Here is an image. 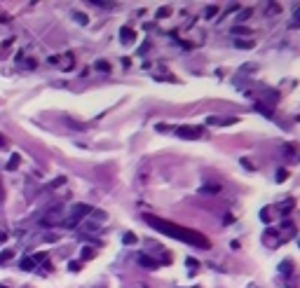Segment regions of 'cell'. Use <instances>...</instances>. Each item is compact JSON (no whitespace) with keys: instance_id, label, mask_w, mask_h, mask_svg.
Returning <instances> with one entry per match:
<instances>
[{"instance_id":"cell-10","label":"cell","mask_w":300,"mask_h":288,"mask_svg":"<svg viewBox=\"0 0 300 288\" xmlns=\"http://www.w3.org/2000/svg\"><path fill=\"white\" fill-rule=\"evenodd\" d=\"M169 14H172V10H169V7H164V10L157 12V17H169Z\"/></svg>"},{"instance_id":"cell-12","label":"cell","mask_w":300,"mask_h":288,"mask_svg":"<svg viewBox=\"0 0 300 288\" xmlns=\"http://www.w3.org/2000/svg\"><path fill=\"white\" fill-rule=\"evenodd\" d=\"M235 33H239V35H244V33H251L249 28H244V26H239V28H235Z\"/></svg>"},{"instance_id":"cell-1","label":"cell","mask_w":300,"mask_h":288,"mask_svg":"<svg viewBox=\"0 0 300 288\" xmlns=\"http://www.w3.org/2000/svg\"><path fill=\"white\" fill-rule=\"evenodd\" d=\"M143 220L148 225H152L155 230H160L162 235H169L174 239H181L185 244H193V246H200V248H209V239L204 235H200L197 230H188L183 225H176V223H169L164 218H155V216H143Z\"/></svg>"},{"instance_id":"cell-15","label":"cell","mask_w":300,"mask_h":288,"mask_svg":"<svg viewBox=\"0 0 300 288\" xmlns=\"http://www.w3.org/2000/svg\"><path fill=\"white\" fill-rule=\"evenodd\" d=\"M2 145H5V139H2V134H0V148H2Z\"/></svg>"},{"instance_id":"cell-4","label":"cell","mask_w":300,"mask_h":288,"mask_svg":"<svg viewBox=\"0 0 300 288\" xmlns=\"http://www.w3.org/2000/svg\"><path fill=\"white\" fill-rule=\"evenodd\" d=\"M120 38H122V40H127V45H129V43H134L136 33L131 31V28H122V31H120Z\"/></svg>"},{"instance_id":"cell-7","label":"cell","mask_w":300,"mask_h":288,"mask_svg":"<svg viewBox=\"0 0 300 288\" xmlns=\"http://www.w3.org/2000/svg\"><path fill=\"white\" fill-rule=\"evenodd\" d=\"M17 167H19V155H14V157H12V162L7 164V169H17Z\"/></svg>"},{"instance_id":"cell-13","label":"cell","mask_w":300,"mask_h":288,"mask_svg":"<svg viewBox=\"0 0 300 288\" xmlns=\"http://www.w3.org/2000/svg\"><path fill=\"white\" fill-rule=\"evenodd\" d=\"M125 241H127V244H134V241H136V237H134V235H127V237H125Z\"/></svg>"},{"instance_id":"cell-11","label":"cell","mask_w":300,"mask_h":288,"mask_svg":"<svg viewBox=\"0 0 300 288\" xmlns=\"http://www.w3.org/2000/svg\"><path fill=\"white\" fill-rule=\"evenodd\" d=\"M97 68H99V71H108L110 66H108V64H103V61H99V64H97Z\"/></svg>"},{"instance_id":"cell-14","label":"cell","mask_w":300,"mask_h":288,"mask_svg":"<svg viewBox=\"0 0 300 288\" xmlns=\"http://www.w3.org/2000/svg\"><path fill=\"white\" fill-rule=\"evenodd\" d=\"M216 12H218V10H216V7H209V10H206V17H214Z\"/></svg>"},{"instance_id":"cell-6","label":"cell","mask_w":300,"mask_h":288,"mask_svg":"<svg viewBox=\"0 0 300 288\" xmlns=\"http://www.w3.org/2000/svg\"><path fill=\"white\" fill-rule=\"evenodd\" d=\"M10 258H12V251H10V248H7V251H2V253H0V265H2V263H7Z\"/></svg>"},{"instance_id":"cell-8","label":"cell","mask_w":300,"mask_h":288,"mask_svg":"<svg viewBox=\"0 0 300 288\" xmlns=\"http://www.w3.org/2000/svg\"><path fill=\"white\" fill-rule=\"evenodd\" d=\"M22 269H26V272H28V269H33V260H28V258H26V260L22 263Z\"/></svg>"},{"instance_id":"cell-16","label":"cell","mask_w":300,"mask_h":288,"mask_svg":"<svg viewBox=\"0 0 300 288\" xmlns=\"http://www.w3.org/2000/svg\"><path fill=\"white\" fill-rule=\"evenodd\" d=\"M0 202H2V185H0Z\"/></svg>"},{"instance_id":"cell-9","label":"cell","mask_w":300,"mask_h":288,"mask_svg":"<svg viewBox=\"0 0 300 288\" xmlns=\"http://www.w3.org/2000/svg\"><path fill=\"white\" fill-rule=\"evenodd\" d=\"M286 176H289V171H286V169H281V171H279V176H277V181H279V183H281V181H286Z\"/></svg>"},{"instance_id":"cell-2","label":"cell","mask_w":300,"mask_h":288,"mask_svg":"<svg viewBox=\"0 0 300 288\" xmlns=\"http://www.w3.org/2000/svg\"><path fill=\"white\" fill-rule=\"evenodd\" d=\"M176 134L183 136V139H200V136L204 134V129H200V127H178L176 129Z\"/></svg>"},{"instance_id":"cell-17","label":"cell","mask_w":300,"mask_h":288,"mask_svg":"<svg viewBox=\"0 0 300 288\" xmlns=\"http://www.w3.org/2000/svg\"><path fill=\"white\" fill-rule=\"evenodd\" d=\"M0 288H10V286H0Z\"/></svg>"},{"instance_id":"cell-3","label":"cell","mask_w":300,"mask_h":288,"mask_svg":"<svg viewBox=\"0 0 300 288\" xmlns=\"http://www.w3.org/2000/svg\"><path fill=\"white\" fill-rule=\"evenodd\" d=\"M89 211H92V206H85V204H77V206L73 209V218L68 220V225H75L77 220H80V218H82V216L89 214Z\"/></svg>"},{"instance_id":"cell-5","label":"cell","mask_w":300,"mask_h":288,"mask_svg":"<svg viewBox=\"0 0 300 288\" xmlns=\"http://www.w3.org/2000/svg\"><path fill=\"white\" fill-rule=\"evenodd\" d=\"M139 263H141V265H146L148 269H157V267H160L157 263H155V260H150L148 256H139Z\"/></svg>"}]
</instances>
